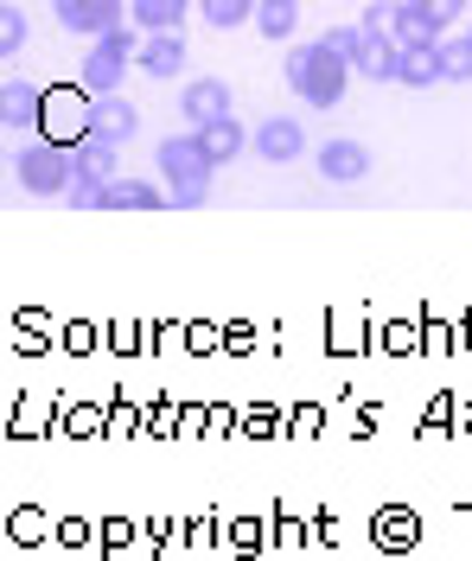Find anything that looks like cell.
<instances>
[{"mask_svg": "<svg viewBox=\"0 0 472 561\" xmlns=\"http://www.w3.org/2000/svg\"><path fill=\"white\" fill-rule=\"evenodd\" d=\"M141 26H115V33L90 38V51H83V77H77V90L83 96H115L122 90V77L135 65V51H141Z\"/></svg>", "mask_w": 472, "mask_h": 561, "instance_id": "3", "label": "cell"}, {"mask_svg": "<svg viewBox=\"0 0 472 561\" xmlns=\"http://www.w3.org/2000/svg\"><path fill=\"white\" fill-rule=\"evenodd\" d=\"M135 128H141V115H135V103H122V96H96V103H90V135L128 140Z\"/></svg>", "mask_w": 472, "mask_h": 561, "instance_id": "12", "label": "cell"}, {"mask_svg": "<svg viewBox=\"0 0 472 561\" xmlns=\"http://www.w3.org/2000/svg\"><path fill=\"white\" fill-rule=\"evenodd\" d=\"M293 26H300V7H293V0H262V7H255V33L262 38L281 45V38H293Z\"/></svg>", "mask_w": 472, "mask_h": 561, "instance_id": "18", "label": "cell"}, {"mask_svg": "<svg viewBox=\"0 0 472 561\" xmlns=\"http://www.w3.org/2000/svg\"><path fill=\"white\" fill-rule=\"evenodd\" d=\"M435 38H447V33H440L435 20L422 13V0H402V13H396V45H435Z\"/></svg>", "mask_w": 472, "mask_h": 561, "instance_id": "20", "label": "cell"}, {"mask_svg": "<svg viewBox=\"0 0 472 561\" xmlns=\"http://www.w3.org/2000/svg\"><path fill=\"white\" fill-rule=\"evenodd\" d=\"M115 147H122V140H110V135H77V167H83V173H103V179H115Z\"/></svg>", "mask_w": 472, "mask_h": 561, "instance_id": "19", "label": "cell"}, {"mask_svg": "<svg viewBox=\"0 0 472 561\" xmlns=\"http://www.w3.org/2000/svg\"><path fill=\"white\" fill-rule=\"evenodd\" d=\"M352 45H358V26H332V33H320L313 45H300V51H288V90L300 96L307 108H338L345 103V83L358 77L352 70Z\"/></svg>", "mask_w": 472, "mask_h": 561, "instance_id": "1", "label": "cell"}, {"mask_svg": "<svg viewBox=\"0 0 472 561\" xmlns=\"http://www.w3.org/2000/svg\"><path fill=\"white\" fill-rule=\"evenodd\" d=\"M396 58H402L396 33H364V26H358V45H352V70H358V77L396 83Z\"/></svg>", "mask_w": 472, "mask_h": 561, "instance_id": "8", "label": "cell"}, {"mask_svg": "<svg viewBox=\"0 0 472 561\" xmlns=\"http://www.w3.org/2000/svg\"><path fill=\"white\" fill-rule=\"evenodd\" d=\"M396 83L402 90H428V83H440V38L435 45H402Z\"/></svg>", "mask_w": 472, "mask_h": 561, "instance_id": "11", "label": "cell"}, {"mask_svg": "<svg viewBox=\"0 0 472 561\" xmlns=\"http://www.w3.org/2000/svg\"><path fill=\"white\" fill-rule=\"evenodd\" d=\"M65 205H77V210H103V205H110V179H103V173H83V167H77L71 185H65Z\"/></svg>", "mask_w": 472, "mask_h": 561, "instance_id": "21", "label": "cell"}, {"mask_svg": "<svg viewBox=\"0 0 472 561\" xmlns=\"http://www.w3.org/2000/svg\"><path fill=\"white\" fill-rule=\"evenodd\" d=\"M141 33H180L185 26V0H128Z\"/></svg>", "mask_w": 472, "mask_h": 561, "instance_id": "16", "label": "cell"}, {"mask_svg": "<svg viewBox=\"0 0 472 561\" xmlns=\"http://www.w3.org/2000/svg\"><path fill=\"white\" fill-rule=\"evenodd\" d=\"M467 33H472V26H467Z\"/></svg>", "mask_w": 472, "mask_h": 561, "instance_id": "26", "label": "cell"}, {"mask_svg": "<svg viewBox=\"0 0 472 561\" xmlns=\"http://www.w3.org/2000/svg\"><path fill=\"white\" fill-rule=\"evenodd\" d=\"M77 173V153L65 147V140H33L26 153H20V185L33 192V198H65V185H71Z\"/></svg>", "mask_w": 472, "mask_h": 561, "instance_id": "4", "label": "cell"}, {"mask_svg": "<svg viewBox=\"0 0 472 561\" xmlns=\"http://www.w3.org/2000/svg\"><path fill=\"white\" fill-rule=\"evenodd\" d=\"M440 83H472V33L440 38Z\"/></svg>", "mask_w": 472, "mask_h": 561, "instance_id": "17", "label": "cell"}, {"mask_svg": "<svg viewBox=\"0 0 472 561\" xmlns=\"http://www.w3.org/2000/svg\"><path fill=\"white\" fill-rule=\"evenodd\" d=\"M0 51L13 58V51H26V20H20V7H7L0 13Z\"/></svg>", "mask_w": 472, "mask_h": 561, "instance_id": "24", "label": "cell"}, {"mask_svg": "<svg viewBox=\"0 0 472 561\" xmlns=\"http://www.w3.org/2000/svg\"><path fill=\"white\" fill-rule=\"evenodd\" d=\"M255 7H262V0H198V20L218 26V33H230V26L255 20Z\"/></svg>", "mask_w": 472, "mask_h": 561, "instance_id": "22", "label": "cell"}, {"mask_svg": "<svg viewBox=\"0 0 472 561\" xmlns=\"http://www.w3.org/2000/svg\"><path fill=\"white\" fill-rule=\"evenodd\" d=\"M173 205V192H160L153 179H110V205L103 210H160Z\"/></svg>", "mask_w": 472, "mask_h": 561, "instance_id": "13", "label": "cell"}, {"mask_svg": "<svg viewBox=\"0 0 472 561\" xmlns=\"http://www.w3.org/2000/svg\"><path fill=\"white\" fill-rule=\"evenodd\" d=\"M230 103H237V96H230V83H223V77H192V83H185V128H211V122H223V115H230Z\"/></svg>", "mask_w": 472, "mask_h": 561, "instance_id": "7", "label": "cell"}, {"mask_svg": "<svg viewBox=\"0 0 472 561\" xmlns=\"http://www.w3.org/2000/svg\"><path fill=\"white\" fill-rule=\"evenodd\" d=\"M396 13H402V0H364V33H396Z\"/></svg>", "mask_w": 472, "mask_h": 561, "instance_id": "23", "label": "cell"}, {"mask_svg": "<svg viewBox=\"0 0 472 561\" xmlns=\"http://www.w3.org/2000/svg\"><path fill=\"white\" fill-rule=\"evenodd\" d=\"M38 108H45V96H38L26 77H7V83H0V122H7V128H26Z\"/></svg>", "mask_w": 472, "mask_h": 561, "instance_id": "14", "label": "cell"}, {"mask_svg": "<svg viewBox=\"0 0 472 561\" xmlns=\"http://www.w3.org/2000/svg\"><path fill=\"white\" fill-rule=\"evenodd\" d=\"M422 13H428V20H435L440 33H453V26H460V20H467V0H422Z\"/></svg>", "mask_w": 472, "mask_h": 561, "instance_id": "25", "label": "cell"}, {"mask_svg": "<svg viewBox=\"0 0 472 561\" xmlns=\"http://www.w3.org/2000/svg\"><path fill=\"white\" fill-rule=\"evenodd\" d=\"M160 173H166V192H173V205L180 210H198L205 198H211V153H205V140L192 135H166L160 140Z\"/></svg>", "mask_w": 472, "mask_h": 561, "instance_id": "2", "label": "cell"}, {"mask_svg": "<svg viewBox=\"0 0 472 561\" xmlns=\"http://www.w3.org/2000/svg\"><path fill=\"white\" fill-rule=\"evenodd\" d=\"M51 13L77 38H103L115 26H128V0H51Z\"/></svg>", "mask_w": 472, "mask_h": 561, "instance_id": "5", "label": "cell"}, {"mask_svg": "<svg viewBox=\"0 0 472 561\" xmlns=\"http://www.w3.org/2000/svg\"><path fill=\"white\" fill-rule=\"evenodd\" d=\"M192 135L205 140V153H211V167H230L243 147H250V135L237 128V115H223V122H211V128H192Z\"/></svg>", "mask_w": 472, "mask_h": 561, "instance_id": "15", "label": "cell"}, {"mask_svg": "<svg viewBox=\"0 0 472 561\" xmlns=\"http://www.w3.org/2000/svg\"><path fill=\"white\" fill-rule=\"evenodd\" d=\"M320 173H326L332 185H358V179L370 173V153H364L358 140H326V147H320Z\"/></svg>", "mask_w": 472, "mask_h": 561, "instance_id": "10", "label": "cell"}, {"mask_svg": "<svg viewBox=\"0 0 472 561\" xmlns=\"http://www.w3.org/2000/svg\"><path fill=\"white\" fill-rule=\"evenodd\" d=\"M255 160H268V167H288V160H300L307 153V128L293 122V115H268L262 128H255Z\"/></svg>", "mask_w": 472, "mask_h": 561, "instance_id": "6", "label": "cell"}, {"mask_svg": "<svg viewBox=\"0 0 472 561\" xmlns=\"http://www.w3.org/2000/svg\"><path fill=\"white\" fill-rule=\"evenodd\" d=\"M135 65H141L147 77H160V83H166V77H180V70H185V38L180 33H147L141 51H135Z\"/></svg>", "mask_w": 472, "mask_h": 561, "instance_id": "9", "label": "cell"}]
</instances>
